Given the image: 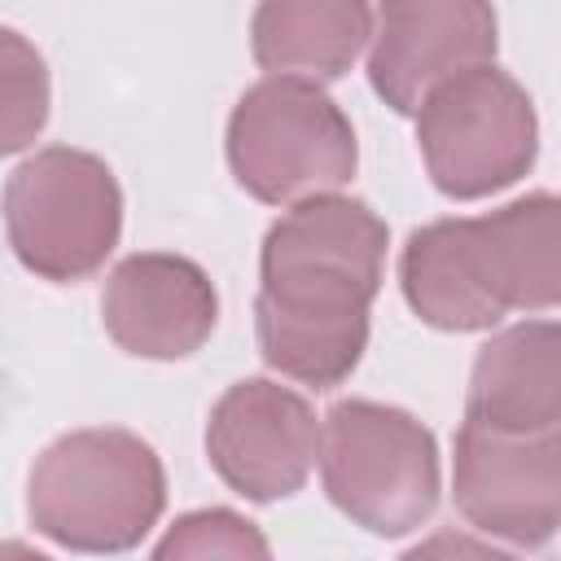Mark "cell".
I'll return each instance as SVG.
<instances>
[{
    "label": "cell",
    "mask_w": 561,
    "mask_h": 561,
    "mask_svg": "<svg viewBox=\"0 0 561 561\" xmlns=\"http://www.w3.org/2000/svg\"><path fill=\"white\" fill-rule=\"evenodd\" d=\"M162 508V460L131 430H70L31 465V526L70 552H127L158 526Z\"/></svg>",
    "instance_id": "cell-3"
},
{
    "label": "cell",
    "mask_w": 561,
    "mask_h": 561,
    "mask_svg": "<svg viewBox=\"0 0 561 561\" xmlns=\"http://www.w3.org/2000/svg\"><path fill=\"white\" fill-rule=\"evenodd\" d=\"M561 202L539 188L486 215L412 228L399 254L408 307L443 333L495 329L508 311L561 298Z\"/></svg>",
    "instance_id": "cell-2"
},
{
    "label": "cell",
    "mask_w": 561,
    "mask_h": 561,
    "mask_svg": "<svg viewBox=\"0 0 561 561\" xmlns=\"http://www.w3.org/2000/svg\"><path fill=\"white\" fill-rule=\"evenodd\" d=\"M149 561H272V548L250 517L215 504L175 517Z\"/></svg>",
    "instance_id": "cell-15"
},
{
    "label": "cell",
    "mask_w": 561,
    "mask_h": 561,
    "mask_svg": "<svg viewBox=\"0 0 561 561\" xmlns=\"http://www.w3.org/2000/svg\"><path fill=\"white\" fill-rule=\"evenodd\" d=\"M451 500L469 526L517 548H543L561 517V438L460 421Z\"/></svg>",
    "instance_id": "cell-8"
},
{
    "label": "cell",
    "mask_w": 561,
    "mask_h": 561,
    "mask_svg": "<svg viewBox=\"0 0 561 561\" xmlns=\"http://www.w3.org/2000/svg\"><path fill=\"white\" fill-rule=\"evenodd\" d=\"M101 320L114 346L136 359H184L215 333L219 294L193 259L145 250L105 276Z\"/></svg>",
    "instance_id": "cell-11"
},
{
    "label": "cell",
    "mask_w": 561,
    "mask_h": 561,
    "mask_svg": "<svg viewBox=\"0 0 561 561\" xmlns=\"http://www.w3.org/2000/svg\"><path fill=\"white\" fill-rule=\"evenodd\" d=\"M44 53L13 26H0V158L26 149L48 123Z\"/></svg>",
    "instance_id": "cell-14"
},
{
    "label": "cell",
    "mask_w": 561,
    "mask_h": 561,
    "mask_svg": "<svg viewBox=\"0 0 561 561\" xmlns=\"http://www.w3.org/2000/svg\"><path fill=\"white\" fill-rule=\"evenodd\" d=\"M0 561H53V557L35 552V548L22 543V539H0Z\"/></svg>",
    "instance_id": "cell-17"
},
{
    "label": "cell",
    "mask_w": 561,
    "mask_h": 561,
    "mask_svg": "<svg viewBox=\"0 0 561 561\" xmlns=\"http://www.w3.org/2000/svg\"><path fill=\"white\" fill-rule=\"evenodd\" d=\"M316 460L324 495L373 535H408L438 508V443L394 403L337 399L324 412Z\"/></svg>",
    "instance_id": "cell-5"
},
{
    "label": "cell",
    "mask_w": 561,
    "mask_h": 561,
    "mask_svg": "<svg viewBox=\"0 0 561 561\" xmlns=\"http://www.w3.org/2000/svg\"><path fill=\"white\" fill-rule=\"evenodd\" d=\"M495 9L482 0H390L373 9L368 83L394 114H416L451 75L495 66Z\"/></svg>",
    "instance_id": "cell-10"
},
{
    "label": "cell",
    "mask_w": 561,
    "mask_h": 561,
    "mask_svg": "<svg viewBox=\"0 0 561 561\" xmlns=\"http://www.w3.org/2000/svg\"><path fill=\"white\" fill-rule=\"evenodd\" d=\"M399 561H517V557L491 548V543L478 539V535H465V530H438V535L421 539L416 548H408Z\"/></svg>",
    "instance_id": "cell-16"
},
{
    "label": "cell",
    "mask_w": 561,
    "mask_h": 561,
    "mask_svg": "<svg viewBox=\"0 0 561 561\" xmlns=\"http://www.w3.org/2000/svg\"><path fill=\"white\" fill-rule=\"evenodd\" d=\"M206 456L224 486L254 504H272L302 491L320 456V421L298 390L272 377H245L215 399L206 416Z\"/></svg>",
    "instance_id": "cell-9"
},
{
    "label": "cell",
    "mask_w": 561,
    "mask_h": 561,
    "mask_svg": "<svg viewBox=\"0 0 561 561\" xmlns=\"http://www.w3.org/2000/svg\"><path fill=\"white\" fill-rule=\"evenodd\" d=\"M386 245V219L359 197L324 193L289 206L259 250L254 333L263 364L311 390L342 386L368 346Z\"/></svg>",
    "instance_id": "cell-1"
},
{
    "label": "cell",
    "mask_w": 561,
    "mask_h": 561,
    "mask_svg": "<svg viewBox=\"0 0 561 561\" xmlns=\"http://www.w3.org/2000/svg\"><path fill=\"white\" fill-rule=\"evenodd\" d=\"M416 145L438 193L491 197L517 184L539 153L535 101L500 66L460 70L421 101Z\"/></svg>",
    "instance_id": "cell-7"
},
{
    "label": "cell",
    "mask_w": 561,
    "mask_h": 561,
    "mask_svg": "<svg viewBox=\"0 0 561 561\" xmlns=\"http://www.w3.org/2000/svg\"><path fill=\"white\" fill-rule=\"evenodd\" d=\"M373 39V9L359 0H263L250 13V53L267 75L342 79Z\"/></svg>",
    "instance_id": "cell-13"
},
{
    "label": "cell",
    "mask_w": 561,
    "mask_h": 561,
    "mask_svg": "<svg viewBox=\"0 0 561 561\" xmlns=\"http://www.w3.org/2000/svg\"><path fill=\"white\" fill-rule=\"evenodd\" d=\"M0 210L18 263L53 285L101 272L123 232V188L110 162L70 145H48L18 162Z\"/></svg>",
    "instance_id": "cell-6"
},
{
    "label": "cell",
    "mask_w": 561,
    "mask_h": 561,
    "mask_svg": "<svg viewBox=\"0 0 561 561\" xmlns=\"http://www.w3.org/2000/svg\"><path fill=\"white\" fill-rule=\"evenodd\" d=\"M465 421L500 434H557L561 421V333L552 320L500 329L473 359Z\"/></svg>",
    "instance_id": "cell-12"
},
{
    "label": "cell",
    "mask_w": 561,
    "mask_h": 561,
    "mask_svg": "<svg viewBox=\"0 0 561 561\" xmlns=\"http://www.w3.org/2000/svg\"><path fill=\"white\" fill-rule=\"evenodd\" d=\"M224 149L237 184L267 206L337 193L359 167L355 127L342 105L320 83L285 75H267L237 96Z\"/></svg>",
    "instance_id": "cell-4"
}]
</instances>
